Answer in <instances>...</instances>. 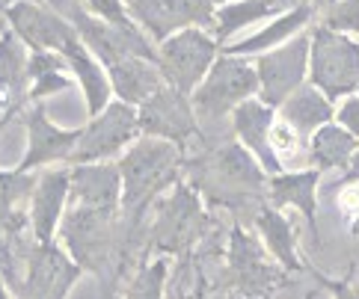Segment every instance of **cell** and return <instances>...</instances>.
Instances as JSON below:
<instances>
[{
  "label": "cell",
  "instance_id": "2e32d148",
  "mask_svg": "<svg viewBox=\"0 0 359 299\" xmlns=\"http://www.w3.org/2000/svg\"><path fill=\"white\" fill-rule=\"evenodd\" d=\"M27 122V134H30V146L24 160L18 163V172H33V169H48L54 163H69L74 146L81 139V131H62L54 122L48 119V113L42 104H36L33 110L24 116Z\"/></svg>",
  "mask_w": 359,
  "mask_h": 299
},
{
  "label": "cell",
  "instance_id": "603a6c76",
  "mask_svg": "<svg viewBox=\"0 0 359 299\" xmlns=\"http://www.w3.org/2000/svg\"><path fill=\"white\" fill-rule=\"evenodd\" d=\"M255 228H259V234L264 237V249L271 252V258L282 270H288V272L303 270L300 258H297V231L279 214V207L262 202L255 207Z\"/></svg>",
  "mask_w": 359,
  "mask_h": 299
},
{
  "label": "cell",
  "instance_id": "1f68e13d",
  "mask_svg": "<svg viewBox=\"0 0 359 299\" xmlns=\"http://www.w3.org/2000/svg\"><path fill=\"white\" fill-rule=\"evenodd\" d=\"M83 6L104 24H113V27H134V21L125 9V0H83Z\"/></svg>",
  "mask_w": 359,
  "mask_h": 299
},
{
  "label": "cell",
  "instance_id": "7402d4cb",
  "mask_svg": "<svg viewBox=\"0 0 359 299\" xmlns=\"http://www.w3.org/2000/svg\"><path fill=\"white\" fill-rule=\"evenodd\" d=\"M312 12L315 6L312 4H297V6H291L288 12H282V15H276V21H271L264 30L259 33H252L250 39H243V42L238 45H229L223 48V54L229 57H250V54H267V50H273L279 48L282 42H288V39L297 36L306 24L312 21Z\"/></svg>",
  "mask_w": 359,
  "mask_h": 299
},
{
  "label": "cell",
  "instance_id": "3957f363",
  "mask_svg": "<svg viewBox=\"0 0 359 299\" xmlns=\"http://www.w3.org/2000/svg\"><path fill=\"white\" fill-rule=\"evenodd\" d=\"M116 219L113 211H95L83 204H66L60 223V237L66 243V252L81 270L95 272L98 279H107L116 255Z\"/></svg>",
  "mask_w": 359,
  "mask_h": 299
},
{
  "label": "cell",
  "instance_id": "30bf717a",
  "mask_svg": "<svg viewBox=\"0 0 359 299\" xmlns=\"http://www.w3.org/2000/svg\"><path fill=\"white\" fill-rule=\"evenodd\" d=\"M309 36H294L285 45H279L267 54L255 57V74H259V98L267 107H282L288 95H294L303 86L306 74H309Z\"/></svg>",
  "mask_w": 359,
  "mask_h": 299
},
{
  "label": "cell",
  "instance_id": "f35d334b",
  "mask_svg": "<svg viewBox=\"0 0 359 299\" xmlns=\"http://www.w3.org/2000/svg\"><path fill=\"white\" fill-rule=\"evenodd\" d=\"M0 299H12L9 284H6V279H4V272H0Z\"/></svg>",
  "mask_w": 359,
  "mask_h": 299
},
{
  "label": "cell",
  "instance_id": "f6af8a7d",
  "mask_svg": "<svg viewBox=\"0 0 359 299\" xmlns=\"http://www.w3.org/2000/svg\"><path fill=\"white\" fill-rule=\"evenodd\" d=\"M0 125H4V122H0Z\"/></svg>",
  "mask_w": 359,
  "mask_h": 299
},
{
  "label": "cell",
  "instance_id": "8fae6325",
  "mask_svg": "<svg viewBox=\"0 0 359 299\" xmlns=\"http://www.w3.org/2000/svg\"><path fill=\"white\" fill-rule=\"evenodd\" d=\"M81 267L62 252L57 243H36L27 252L24 276L12 279V291L18 299H66Z\"/></svg>",
  "mask_w": 359,
  "mask_h": 299
},
{
  "label": "cell",
  "instance_id": "83f0119b",
  "mask_svg": "<svg viewBox=\"0 0 359 299\" xmlns=\"http://www.w3.org/2000/svg\"><path fill=\"white\" fill-rule=\"evenodd\" d=\"M30 74V98L42 101L48 95H57L69 89V62L60 54H48V50H33L27 62Z\"/></svg>",
  "mask_w": 359,
  "mask_h": 299
},
{
  "label": "cell",
  "instance_id": "44dd1931",
  "mask_svg": "<svg viewBox=\"0 0 359 299\" xmlns=\"http://www.w3.org/2000/svg\"><path fill=\"white\" fill-rule=\"evenodd\" d=\"M318 178H320L318 169H303V172H279L267 181V199H271L267 204L297 207L315 240H318V219H315V214H318V202H315Z\"/></svg>",
  "mask_w": 359,
  "mask_h": 299
},
{
  "label": "cell",
  "instance_id": "8992f818",
  "mask_svg": "<svg viewBox=\"0 0 359 299\" xmlns=\"http://www.w3.org/2000/svg\"><path fill=\"white\" fill-rule=\"evenodd\" d=\"M259 95V74L255 66H250L243 57H217L211 71L205 74V81L199 83V89L190 95L194 104V113L202 119H223L226 113H232L238 104L250 101Z\"/></svg>",
  "mask_w": 359,
  "mask_h": 299
},
{
  "label": "cell",
  "instance_id": "cb8c5ba5",
  "mask_svg": "<svg viewBox=\"0 0 359 299\" xmlns=\"http://www.w3.org/2000/svg\"><path fill=\"white\" fill-rule=\"evenodd\" d=\"M291 6H297V0H235V4L217 6L214 12V39L226 45L229 36H235L238 30L250 27L255 21H264L279 12H288Z\"/></svg>",
  "mask_w": 359,
  "mask_h": 299
},
{
  "label": "cell",
  "instance_id": "ac0fdd59",
  "mask_svg": "<svg viewBox=\"0 0 359 299\" xmlns=\"http://www.w3.org/2000/svg\"><path fill=\"white\" fill-rule=\"evenodd\" d=\"M36 178L30 172H0V255H12L21 228L30 223V196Z\"/></svg>",
  "mask_w": 359,
  "mask_h": 299
},
{
  "label": "cell",
  "instance_id": "d6986e66",
  "mask_svg": "<svg viewBox=\"0 0 359 299\" xmlns=\"http://www.w3.org/2000/svg\"><path fill=\"white\" fill-rule=\"evenodd\" d=\"M273 119H276V110L267 107L259 95L238 104V107L232 110V127L238 134V142L262 163L264 172L279 175V172H285V169H282V163L273 158L271 146H267V134H271Z\"/></svg>",
  "mask_w": 359,
  "mask_h": 299
},
{
  "label": "cell",
  "instance_id": "d590c367",
  "mask_svg": "<svg viewBox=\"0 0 359 299\" xmlns=\"http://www.w3.org/2000/svg\"><path fill=\"white\" fill-rule=\"evenodd\" d=\"M42 4H45V6H50V9H57L60 15H62V12L69 15V9L74 6V0H42Z\"/></svg>",
  "mask_w": 359,
  "mask_h": 299
},
{
  "label": "cell",
  "instance_id": "4dcf8cb0",
  "mask_svg": "<svg viewBox=\"0 0 359 299\" xmlns=\"http://www.w3.org/2000/svg\"><path fill=\"white\" fill-rule=\"evenodd\" d=\"M324 27L336 30V33H353L359 36V0H339L336 6L327 9V18H324Z\"/></svg>",
  "mask_w": 359,
  "mask_h": 299
},
{
  "label": "cell",
  "instance_id": "9c48e42d",
  "mask_svg": "<svg viewBox=\"0 0 359 299\" xmlns=\"http://www.w3.org/2000/svg\"><path fill=\"white\" fill-rule=\"evenodd\" d=\"M125 9L137 27L158 45L190 27L214 33V0H125Z\"/></svg>",
  "mask_w": 359,
  "mask_h": 299
},
{
  "label": "cell",
  "instance_id": "7a4b0ae2",
  "mask_svg": "<svg viewBox=\"0 0 359 299\" xmlns=\"http://www.w3.org/2000/svg\"><path fill=\"white\" fill-rule=\"evenodd\" d=\"M182 178L196 193H205L211 204H250L267 193V178L262 163L241 146L238 139L223 142L208 154L182 163Z\"/></svg>",
  "mask_w": 359,
  "mask_h": 299
},
{
  "label": "cell",
  "instance_id": "5bb4252c",
  "mask_svg": "<svg viewBox=\"0 0 359 299\" xmlns=\"http://www.w3.org/2000/svg\"><path fill=\"white\" fill-rule=\"evenodd\" d=\"M158 207V219L151 228V249L158 252H184V246L190 237L199 231V219H202V202L199 193L187 184V181H175L170 196L163 202H155Z\"/></svg>",
  "mask_w": 359,
  "mask_h": 299
},
{
  "label": "cell",
  "instance_id": "d4e9b609",
  "mask_svg": "<svg viewBox=\"0 0 359 299\" xmlns=\"http://www.w3.org/2000/svg\"><path fill=\"white\" fill-rule=\"evenodd\" d=\"M279 116L285 119L294 131L303 137V142L309 139L318 127H324L332 122V116H336V107L318 92L315 86H300L294 95L285 98V104L279 107Z\"/></svg>",
  "mask_w": 359,
  "mask_h": 299
},
{
  "label": "cell",
  "instance_id": "d6a6232c",
  "mask_svg": "<svg viewBox=\"0 0 359 299\" xmlns=\"http://www.w3.org/2000/svg\"><path fill=\"white\" fill-rule=\"evenodd\" d=\"M336 119H339V125L344 127V131L359 139V95H348L339 104Z\"/></svg>",
  "mask_w": 359,
  "mask_h": 299
},
{
  "label": "cell",
  "instance_id": "b9f144b4",
  "mask_svg": "<svg viewBox=\"0 0 359 299\" xmlns=\"http://www.w3.org/2000/svg\"><path fill=\"white\" fill-rule=\"evenodd\" d=\"M229 4V0H214V6H226Z\"/></svg>",
  "mask_w": 359,
  "mask_h": 299
},
{
  "label": "cell",
  "instance_id": "60d3db41",
  "mask_svg": "<svg viewBox=\"0 0 359 299\" xmlns=\"http://www.w3.org/2000/svg\"><path fill=\"white\" fill-rule=\"evenodd\" d=\"M9 4H15V0H0V12H4V9L9 6Z\"/></svg>",
  "mask_w": 359,
  "mask_h": 299
},
{
  "label": "cell",
  "instance_id": "f546056e",
  "mask_svg": "<svg viewBox=\"0 0 359 299\" xmlns=\"http://www.w3.org/2000/svg\"><path fill=\"white\" fill-rule=\"evenodd\" d=\"M267 146H271L273 158L282 163V160H288V158H297L306 142H303V137L294 131V127L285 119H282V116H276L273 125H271V134H267ZM282 169H285V166H282Z\"/></svg>",
  "mask_w": 359,
  "mask_h": 299
},
{
  "label": "cell",
  "instance_id": "9a60e30c",
  "mask_svg": "<svg viewBox=\"0 0 359 299\" xmlns=\"http://www.w3.org/2000/svg\"><path fill=\"white\" fill-rule=\"evenodd\" d=\"M72 190V169L69 166H48L36 178L33 196H30V225L36 243H54L62 214L69 204Z\"/></svg>",
  "mask_w": 359,
  "mask_h": 299
},
{
  "label": "cell",
  "instance_id": "52a82bcc",
  "mask_svg": "<svg viewBox=\"0 0 359 299\" xmlns=\"http://www.w3.org/2000/svg\"><path fill=\"white\" fill-rule=\"evenodd\" d=\"M229 276H232V291L241 299H271L279 288L288 284V270H282L264 246L255 243L252 234L241 225L229 231Z\"/></svg>",
  "mask_w": 359,
  "mask_h": 299
},
{
  "label": "cell",
  "instance_id": "5b68a950",
  "mask_svg": "<svg viewBox=\"0 0 359 299\" xmlns=\"http://www.w3.org/2000/svg\"><path fill=\"white\" fill-rule=\"evenodd\" d=\"M217 54H220V42L214 39V33L190 27L158 45V71L166 86L190 98L205 81V74L211 71Z\"/></svg>",
  "mask_w": 359,
  "mask_h": 299
},
{
  "label": "cell",
  "instance_id": "6da1fadb",
  "mask_svg": "<svg viewBox=\"0 0 359 299\" xmlns=\"http://www.w3.org/2000/svg\"><path fill=\"white\" fill-rule=\"evenodd\" d=\"M182 163L184 151L155 137H140L119 158L116 169L122 178V228L128 234L125 258L131 252L134 228H140L146 211L161 199L166 187L182 181Z\"/></svg>",
  "mask_w": 359,
  "mask_h": 299
},
{
  "label": "cell",
  "instance_id": "e575fe53",
  "mask_svg": "<svg viewBox=\"0 0 359 299\" xmlns=\"http://www.w3.org/2000/svg\"><path fill=\"white\" fill-rule=\"evenodd\" d=\"M339 204L344 214H356L359 216V181H348L339 193Z\"/></svg>",
  "mask_w": 359,
  "mask_h": 299
},
{
  "label": "cell",
  "instance_id": "ffe728a7",
  "mask_svg": "<svg viewBox=\"0 0 359 299\" xmlns=\"http://www.w3.org/2000/svg\"><path fill=\"white\" fill-rule=\"evenodd\" d=\"M30 57L24 54L21 39L15 33H4L0 39V122H9L24 107V98H30Z\"/></svg>",
  "mask_w": 359,
  "mask_h": 299
},
{
  "label": "cell",
  "instance_id": "e0dca14e",
  "mask_svg": "<svg viewBox=\"0 0 359 299\" xmlns=\"http://www.w3.org/2000/svg\"><path fill=\"white\" fill-rule=\"evenodd\" d=\"M69 204L95 207V211L122 214V178L113 163H83L72 166Z\"/></svg>",
  "mask_w": 359,
  "mask_h": 299
},
{
  "label": "cell",
  "instance_id": "f1b7e54d",
  "mask_svg": "<svg viewBox=\"0 0 359 299\" xmlns=\"http://www.w3.org/2000/svg\"><path fill=\"white\" fill-rule=\"evenodd\" d=\"M166 270H170V261H166V258L149 261L134 276V281H131V288H128V296L125 299H163Z\"/></svg>",
  "mask_w": 359,
  "mask_h": 299
},
{
  "label": "cell",
  "instance_id": "8d00e7d4",
  "mask_svg": "<svg viewBox=\"0 0 359 299\" xmlns=\"http://www.w3.org/2000/svg\"><path fill=\"white\" fill-rule=\"evenodd\" d=\"M182 299H217V296H211V293H205V279L199 276V281H196V291L190 293V296H182Z\"/></svg>",
  "mask_w": 359,
  "mask_h": 299
},
{
  "label": "cell",
  "instance_id": "7c38bea8",
  "mask_svg": "<svg viewBox=\"0 0 359 299\" xmlns=\"http://www.w3.org/2000/svg\"><path fill=\"white\" fill-rule=\"evenodd\" d=\"M4 18L12 33L33 50H48V54L62 57L69 48L81 42L74 24L66 15H60L57 9L39 4V0H15L4 9Z\"/></svg>",
  "mask_w": 359,
  "mask_h": 299
},
{
  "label": "cell",
  "instance_id": "836d02e7",
  "mask_svg": "<svg viewBox=\"0 0 359 299\" xmlns=\"http://www.w3.org/2000/svg\"><path fill=\"white\" fill-rule=\"evenodd\" d=\"M320 284H324V288H330L336 299H359V284H356V279H353V267H351L348 276L339 279V281L320 276Z\"/></svg>",
  "mask_w": 359,
  "mask_h": 299
},
{
  "label": "cell",
  "instance_id": "4fadbf2b",
  "mask_svg": "<svg viewBox=\"0 0 359 299\" xmlns=\"http://www.w3.org/2000/svg\"><path fill=\"white\" fill-rule=\"evenodd\" d=\"M137 119H140V137H155L166 139L178 148H187L190 139L199 134L196 125V113L194 104L187 95H182L172 86H161L155 95H149L143 104L137 107Z\"/></svg>",
  "mask_w": 359,
  "mask_h": 299
},
{
  "label": "cell",
  "instance_id": "74e56055",
  "mask_svg": "<svg viewBox=\"0 0 359 299\" xmlns=\"http://www.w3.org/2000/svg\"><path fill=\"white\" fill-rule=\"evenodd\" d=\"M344 181H359V151L353 154V160L348 166V175H344Z\"/></svg>",
  "mask_w": 359,
  "mask_h": 299
},
{
  "label": "cell",
  "instance_id": "277c9868",
  "mask_svg": "<svg viewBox=\"0 0 359 299\" xmlns=\"http://www.w3.org/2000/svg\"><path fill=\"white\" fill-rule=\"evenodd\" d=\"M309 81L330 104L344 101L359 89V42L330 27L312 30Z\"/></svg>",
  "mask_w": 359,
  "mask_h": 299
},
{
  "label": "cell",
  "instance_id": "ab89813d",
  "mask_svg": "<svg viewBox=\"0 0 359 299\" xmlns=\"http://www.w3.org/2000/svg\"><path fill=\"white\" fill-rule=\"evenodd\" d=\"M339 0H312V6H320V9H330V6H336Z\"/></svg>",
  "mask_w": 359,
  "mask_h": 299
},
{
  "label": "cell",
  "instance_id": "4316f807",
  "mask_svg": "<svg viewBox=\"0 0 359 299\" xmlns=\"http://www.w3.org/2000/svg\"><path fill=\"white\" fill-rule=\"evenodd\" d=\"M356 151H359V139L344 131L341 125L330 122L309 137V160H312V169H318V172L351 166Z\"/></svg>",
  "mask_w": 359,
  "mask_h": 299
},
{
  "label": "cell",
  "instance_id": "ba28073f",
  "mask_svg": "<svg viewBox=\"0 0 359 299\" xmlns=\"http://www.w3.org/2000/svg\"><path fill=\"white\" fill-rule=\"evenodd\" d=\"M140 137V119H137V107L125 101H113L107 104L98 116H93V122L81 127V139L74 146L69 163L72 166H83V163H107L110 158L128 146H134Z\"/></svg>",
  "mask_w": 359,
  "mask_h": 299
},
{
  "label": "cell",
  "instance_id": "ee69618b",
  "mask_svg": "<svg viewBox=\"0 0 359 299\" xmlns=\"http://www.w3.org/2000/svg\"><path fill=\"white\" fill-rule=\"evenodd\" d=\"M4 33H6V30H0V39H4Z\"/></svg>",
  "mask_w": 359,
  "mask_h": 299
},
{
  "label": "cell",
  "instance_id": "484cf974",
  "mask_svg": "<svg viewBox=\"0 0 359 299\" xmlns=\"http://www.w3.org/2000/svg\"><path fill=\"white\" fill-rule=\"evenodd\" d=\"M62 60L69 62V71L78 77V83L83 89V98H86V107H89V116H98L101 110L110 104V81L101 62L89 54V48L83 42H78L74 48H69Z\"/></svg>",
  "mask_w": 359,
  "mask_h": 299
},
{
  "label": "cell",
  "instance_id": "7bdbcfd3",
  "mask_svg": "<svg viewBox=\"0 0 359 299\" xmlns=\"http://www.w3.org/2000/svg\"><path fill=\"white\" fill-rule=\"evenodd\" d=\"M306 299H315V293H309V296H306Z\"/></svg>",
  "mask_w": 359,
  "mask_h": 299
}]
</instances>
